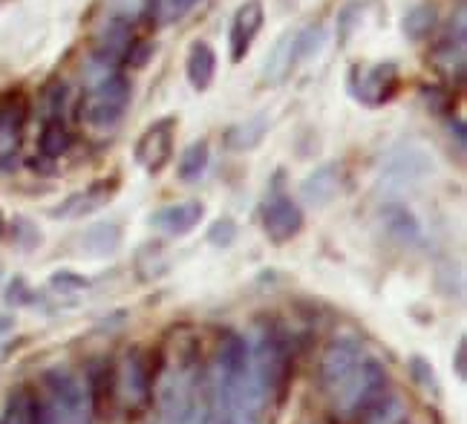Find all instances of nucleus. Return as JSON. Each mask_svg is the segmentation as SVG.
<instances>
[{
	"mask_svg": "<svg viewBox=\"0 0 467 424\" xmlns=\"http://www.w3.org/2000/svg\"><path fill=\"white\" fill-rule=\"evenodd\" d=\"M38 424H89L93 419V390L69 369H47L41 378Z\"/></svg>",
	"mask_w": 467,
	"mask_h": 424,
	"instance_id": "nucleus-1",
	"label": "nucleus"
},
{
	"mask_svg": "<svg viewBox=\"0 0 467 424\" xmlns=\"http://www.w3.org/2000/svg\"><path fill=\"white\" fill-rule=\"evenodd\" d=\"M130 98H133V84L128 76H110L107 81L96 84L89 96L84 98V108H81V116L89 128L96 130H110L116 128L119 121L124 119L130 108Z\"/></svg>",
	"mask_w": 467,
	"mask_h": 424,
	"instance_id": "nucleus-2",
	"label": "nucleus"
},
{
	"mask_svg": "<svg viewBox=\"0 0 467 424\" xmlns=\"http://www.w3.org/2000/svg\"><path fill=\"white\" fill-rule=\"evenodd\" d=\"M349 90L358 101L367 104V108H381V104H389L399 96L401 69L395 61L355 64L349 73Z\"/></svg>",
	"mask_w": 467,
	"mask_h": 424,
	"instance_id": "nucleus-3",
	"label": "nucleus"
},
{
	"mask_svg": "<svg viewBox=\"0 0 467 424\" xmlns=\"http://www.w3.org/2000/svg\"><path fill=\"white\" fill-rule=\"evenodd\" d=\"M364 358L367 356L352 341H332L327 349H323L320 384H323V390H327V396L332 398V404H337L340 398H344V393L349 390V384L355 381Z\"/></svg>",
	"mask_w": 467,
	"mask_h": 424,
	"instance_id": "nucleus-4",
	"label": "nucleus"
},
{
	"mask_svg": "<svg viewBox=\"0 0 467 424\" xmlns=\"http://www.w3.org/2000/svg\"><path fill=\"white\" fill-rule=\"evenodd\" d=\"M464 44H467V12H464V0L456 9V17L451 21V29H447L444 38L433 47V61L436 73L447 81H464V69H467V58H464Z\"/></svg>",
	"mask_w": 467,
	"mask_h": 424,
	"instance_id": "nucleus-5",
	"label": "nucleus"
},
{
	"mask_svg": "<svg viewBox=\"0 0 467 424\" xmlns=\"http://www.w3.org/2000/svg\"><path fill=\"white\" fill-rule=\"evenodd\" d=\"M153 396V381L148 373V364L139 352H124V358L119 364V398L124 404V410L139 416L150 408Z\"/></svg>",
	"mask_w": 467,
	"mask_h": 424,
	"instance_id": "nucleus-6",
	"label": "nucleus"
},
{
	"mask_svg": "<svg viewBox=\"0 0 467 424\" xmlns=\"http://www.w3.org/2000/svg\"><path fill=\"white\" fill-rule=\"evenodd\" d=\"M176 125L179 121L173 116H165L153 121V125L139 136L136 141V162L145 168L148 173H161L173 159L176 148Z\"/></svg>",
	"mask_w": 467,
	"mask_h": 424,
	"instance_id": "nucleus-7",
	"label": "nucleus"
},
{
	"mask_svg": "<svg viewBox=\"0 0 467 424\" xmlns=\"http://www.w3.org/2000/svg\"><path fill=\"white\" fill-rule=\"evenodd\" d=\"M387 396V373L379 361L364 358L361 369H358L355 381L349 384V390L344 393L335 408L340 413H367L375 401H381Z\"/></svg>",
	"mask_w": 467,
	"mask_h": 424,
	"instance_id": "nucleus-8",
	"label": "nucleus"
},
{
	"mask_svg": "<svg viewBox=\"0 0 467 424\" xmlns=\"http://www.w3.org/2000/svg\"><path fill=\"white\" fill-rule=\"evenodd\" d=\"M265 24V6L263 0H245V4L234 12L231 17V29H228V56L234 64H240L251 47H254L257 35L263 32Z\"/></svg>",
	"mask_w": 467,
	"mask_h": 424,
	"instance_id": "nucleus-9",
	"label": "nucleus"
},
{
	"mask_svg": "<svg viewBox=\"0 0 467 424\" xmlns=\"http://www.w3.org/2000/svg\"><path fill=\"white\" fill-rule=\"evenodd\" d=\"M263 232H265L268 240L277 243V245L297 237L303 232L300 205L292 197H283V193H277V197L263 208Z\"/></svg>",
	"mask_w": 467,
	"mask_h": 424,
	"instance_id": "nucleus-10",
	"label": "nucleus"
},
{
	"mask_svg": "<svg viewBox=\"0 0 467 424\" xmlns=\"http://www.w3.org/2000/svg\"><path fill=\"white\" fill-rule=\"evenodd\" d=\"M430 171H433V159H430L424 150H419V148H401V150H395L387 159V165L381 171V180L395 185V188H404V185H412V182L424 180Z\"/></svg>",
	"mask_w": 467,
	"mask_h": 424,
	"instance_id": "nucleus-11",
	"label": "nucleus"
},
{
	"mask_svg": "<svg viewBox=\"0 0 467 424\" xmlns=\"http://www.w3.org/2000/svg\"><path fill=\"white\" fill-rule=\"evenodd\" d=\"M202 217H205V205L196 200H188V202H176V205H165V208L153 211L150 225L168 237H185L200 225Z\"/></svg>",
	"mask_w": 467,
	"mask_h": 424,
	"instance_id": "nucleus-12",
	"label": "nucleus"
},
{
	"mask_svg": "<svg viewBox=\"0 0 467 424\" xmlns=\"http://www.w3.org/2000/svg\"><path fill=\"white\" fill-rule=\"evenodd\" d=\"M381 228L395 245H404V249H412V245L421 243V222L401 202H389L381 208Z\"/></svg>",
	"mask_w": 467,
	"mask_h": 424,
	"instance_id": "nucleus-13",
	"label": "nucleus"
},
{
	"mask_svg": "<svg viewBox=\"0 0 467 424\" xmlns=\"http://www.w3.org/2000/svg\"><path fill=\"white\" fill-rule=\"evenodd\" d=\"M185 76L196 93L211 90L213 78H217V49H213L208 41H202V38L191 41L188 58H185Z\"/></svg>",
	"mask_w": 467,
	"mask_h": 424,
	"instance_id": "nucleus-14",
	"label": "nucleus"
},
{
	"mask_svg": "<svg viewBox=\"0 0 467 424\" xmlns=\"http://www.w3.org/2000/svg\"><path fill=\"white\" fill-rule=\"evenodd\" d=\"M297 67V52H295V32H285L277 38L272 52L265 56L260 78L265 87H277L292 76V69Z\"/></svg>",
	"mask_w": 467,
	"mask_h": 424,
	"instance_id": "nucleus-15",
	"label": "nucleus"
},
{
	"mask_svg": "<svg viewBox=\"0 0 467 424\" xmlns=\"http://www.w3.org/2000/svg\"><path fill=\"white\" fill-rule=\"evenodd\" d=\"M300 193H303V200L315 208L329 205L340 193V168L337 165L317 168L315 173H309L306 180L300 182Z\"/></svg>",
	"mask_w": 467,
	"mask_h": 424,
	"instance_id": "nucleus-16",
	"label": "nucleus"
},
{
	"mask_svg": "<svg viewBox=\"0 0 467 424\" xmlns=\"http://www.w3.org/2000/svg\"><path fill=\"white\" fill-rule=\"evenodd\" d=\"M113 188H116V182H96V185H89L87 191H78L67 202H61L56 211H52V217H56V220L84 217V214H89V211L101 208L107 200H110L113 197Z\"/></svg>",
	"mask_w": 467,
	"mask_h": 424,
	"instance_id": "nucleus-17",
	"label": "nucleus"
},
{
	"mask_svg": "<svg viewBox=\"0 0 467 424\" xmlns=\"http://www.w3.org/2000/svg\"><path fill=\"white\" fill-rule=\"evenodd\" d=\"M268 133V116L265 113H257L245 121H237V125H231L225 133H223V141L225 148L234 150V153H243V150H254L260 141L265 139Z\"/></svg>",
	"mask_w": 467,
	"mask_h": 424,
	"instance_id": "nucleus-18",
	"label": "nucleus"
},
{
	"mask_svg": "<svg viewBox=\"0 0 467 424\" xmlns=\"http://www.w3.org/2000/svg\"><path fill=\"white\" fill-rule=\"evenodd\" d=\"M436 29H439V6L436 4H419L401 17V32L412 44L427 41Z\"/></svg>",
	"mask_w": 467,
	"mask_h": 424,
	"instance_id": "nucleus-19",
	"label": "nucleus"
},
{
	"mask_svg": "<svg viewBox=\"0 0 467 424\" xmlns=\"http://www.w3.org/2000/svg\"><path fill=\"white\" fill-rule=\"evenodd\" d=\"M81 240H84L81 243L84 252L96 254V257H110L121 245V228H119V222H96L87 228Z\"/></svg>",
	"mask_w": 467,
	"mask_h": 424,
	"instance_id": "nucleus-20",
	"label": "nucleus"
},
{
	"mask_svg": "<svg viewBox=\"0 0 467 424\" xmlns=\"http://www.w3.org/2000/svg\"><path fill=\"white\" fill-rule=\"evenodd\" d=\"M0 424H38V398L26 387H17L9 393L4 404V419Z\"/></svg>",
	"mask_w": 467,
	"mask_h": 424,
	"instance_id": "nucleus-21",
	"label": "nucleus"
},
{
	"mask_svg": "<svg viewBox=\"0 0 467 424\" xmlns=\"http://www.w3.org/2000/svg\"><path fill=\"white\" fill-rule=\"evenodd\" d=\"M69 148H73V133H69L64 119H47L41 136H38V150L44 159H61Z\"/></svg>",
	"mask_w": 467,
	"mask_h": 424,
	"instance_id": "nucleus-22",
	"label": "nucleus"
},
{
	"mask_svg": "<svg viewBox=\"0 0 467 424\" xmlns=\"http://www.w3.org/2000/svg\"><path fill=\"white\" fill-rule=\"evenodd\" d=\"M208 162H211V148H208V141L200 139V141H193V145L185 148L182 159H179V180L182 182H200L205 171H208Z\"/></svg>",
	"mask_w": 467,
	"mask_h": 424,
	"instance_id": "nucleus-23",
	"label": "nucleus"
},
{
	"mask_svg": "<svg viewBox=\"0 0 467 424\" xmlns=\"http://www.w3.org/2000/svg\"><path fill=\"white\" fill-rule=\"evenodd\" d=\"M150 12V0H104L101 21H116L124 26H133Z\"/></svg>",
	"mask_w": 467,
	"mask_h": 424,
	"instance_id": "nucleus-24",
	"label": "nucleus"
},
{
	"mask_svg": "<svg viewBox=\"0 0 467 424\" xmlns=\"http://www.w3.org/2000/svg\"><path fill=\"white\" fill-rule=\"evenodd\" d=\"M323 44H327V29H323V24H309V26H303L300 32H295L297 64L317 56V52L323 49Z\"/></svg>",
	"mask_w": 467,
	"mask_h": 424,
	"instance_id": "nucleus-25",
	"label": "nucleus"
},
{
	"mask_svg": "<svg viewBox=\"0 0 467 424\" xmlns=\"http://www.w3.org/2000/svg\"><path fill=\"white\" fill-rule=\"evenodd\" d=\"M364 21V0H349V4H344V9L337 12V21H335V29H337V44L347 47L352 32L361 26Z\"/></svg>",
	"mask_w": 467,
	"mask_h": 424,
	"instance_id": "nucleus-26",
	"label": "nucleus"
},
{
	"mask_svg": "<svg viewBox=\"0 0 467 424\" xmlns=\"http://www.w3.org/2000/svg\"><path fill=\"white\" fill-rule=\"evenodd\" d=\"M200 4V0H150V15H156L159 24H173Z\"/></svg>",
	"mask_w": 467,
	"mask_h": 424,
	"instance_id": "nucleus-27",
	"label": "nucleus"
},
{
	"mask_svg": "<svg viewBox=\"0 0 467 424\" xmlns=\"http://www.w3.org/2000/svg\"><path fill=\"white\" fill-rule=\"evenodd\" d=\"M69 108V87L64 81H52L44 90V110L47 119H64Z\"/></svg>",
	"mask_w": 467,
	"mask_h": 424,
	"instance_id": "nucleus-28",
	"label": "nucleus"
},
{
	"mask_svg": "<svg viewBox=\"0 0 467 424\" xmlns=\"http://www.w3.org/2000/svg\"><path fill=\"white\" fill-rule=\"evenodd\" d=\"M421 98H424V104L433 113H447V110H453V90L447 84H433V87H424L421 90Z\"/></svg>",
	"mask_w": 467,
	"mask_h": 424,
	"instance_id": "nucleus-29",
	"label": "nucleus"
},
{
	"mask_svg": "<svg viewBox=\"0 0 467 424\" xmlns=\"http://www.w3.org/2000/svg\"><path fill=\"white\" fill-rule=\"evenodd\" d=\"M156 56V41L150 38H136L128 49V56H124V64H128L130 69H141L148 67Z\"/></svg>",
	"mask_w": 467,
	"mask_h": 424,
	"instance_id": "nucleus-30",
	"label": "nucleus"
},
{
	"mask_svg": "<svg viewBox=\"0 0 467 424\" xmlns=\"http://www.w3.org/2000/svg\"><path fill=\"white\" fill-rule=\"evenodd\" d=\"M234 240H237V222L228 220V217L217 220L208 228V243L217 245V249H228Z\"/></svg>",
	"mask_w": 467,
	"mask_h": 424,
	"instance_id": "nucleus-31",
	"label": "nucleus"
},
{
	"mask_svg": "<svg viewBox=\"0 0 467 424\" xmlns=\"http://www.w3.org/2000/svg\"><path fill=\"white\" fill-rule=\"evenodd\" d=\"M412 373H416V378H419L421 387H427V390H433V396H439V384H436L433 367L424 364L421 358H412Z\"/></svg>",
	"mask_w": 467,
	"mask_h": 424,
	"instance_id": "nucleus-32",
	"label": "nucleus"
},
{
	"mask_svg": "<svg viewBox=\"0 0 467 424\" xmlns=\"http://www.w3.org/2000/svg\"><path fill=\"white\" fill-rule=\"evenodd\" d=\"M52 286L56 289H87L89 286V280L81 277V274H73V272H58V274H52Z\"/></svg>",
	"mask_w": 467,
	"mask_h": 424,
	"instance_id": "nucleus-33",
	"label": "nucleus"
},
{
	"mask_svg": "<svg viewBox=\"0 0 467 424\" xmlns=\"http://www.w3.org/2000/svg\"><path fill=\"white\" fill-rule=\"evenodd\" d=\"M24 295H26L24 280H21V277H15V280H12V289L6 292V304H21Z\"/></svg>",
	"mask_w": 467,
	"mask_h": 424,
	"instance_id": "nucleus-34",
	"label": "nucleus"
},
{
	"mask_svg": "<svg viewBox=\"0 0 467 424\" xmlns=\"http://www.w3.org/2000/svg\"><path fill=\"white\" fill-rule=\"evenodd\" d=\"M451 136H456V145H459V150H464L467 139H464V121H462V119L451 121Z\"/></svg>",
	"mask_w": 467,
	"mask_h": 424,
	"instance_id": "nucleus-35",
	"label": "nucleus"
},
{
	"mask_svg": "<svg viewBox=\"0 0 467 424\" xmlns=\"http://www.w3.org/2000/svg\"><path fill=\"white\" fill-rule=\"evenodd\" d=\"M464 349H467V344L459 341V349H456V373H459V378L467 376V369H464Z\"/></svg>",
	"mask_w": 467,
	"mask_h": 424,
	"instance_id": "nucleus-36",
	"label": "nucleus"
},
{
	"mask_svg": "<svg viewBox=\"0 0 467 424\" xmlns=\"http://www.w3.org/2000/svg\"><path fill=\"white\" fill-rule=\"evenodd\" d=\"M0 329H4V332L12 329V317H0Z\"/></svg>",
	"mask_w": 467,
	"mask_h": 424,
	"instance_id": "nucleus-37",
	"label": "nucleus"
},
{
	"mask_svg": "<svg viewBox=\"0 0 467 424\" xmlns=\"http://www.w3.org/2000/svg\"><path fill=\"white\" fill-rule=\"evenodd\" d=\"M4 232H6V220H4V214H0V237H4Z\"/></svg>",
	"mask_w": 467,
	"mask_h": 424,
	"instance_id": "nucleus-38",
	"label": "nucleus"
}]
</instances>
